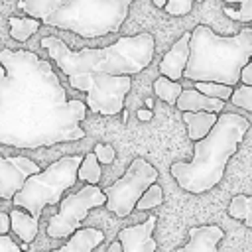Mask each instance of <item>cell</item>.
Here are the masks:
<instances>
[{
  "mask_svg": "<svg viewBox=\"0 0 252 252\" xmlns=\"http://www.w3.org/2000/svg\"><path fill=\"white\" fill-rule=\"evenodd\" d=\"M8 24H10V35H12V39H16V41H28L39 30L41 20L39 18H33V16H24V18L10 16L8 18Z\"/></svg>",
  "mask_w": 252,
  "mask_h": 252,
  "instance_id": "18",
  "label": "cell"
},
{
  "mask_svg": "<svg viewBox=\"0 0 252 252\" xmlns=\"http://www.w3.org/2000/svg\"><path fill=\"white\" fill-rule=\"evenodd\" d=\"M8 230H10V215L0 213V234H8Z\"/></svg>",
  "mask_w": 252,
  "mask_h": 252,
  "instance_id": "31",
  "label": "cell"
},
{
  "mask_svg": "<svg viewBox=\"0 0 252 252\" xmlns=\"http://www.w3.org/2000/svg\"><path fill=\"white\" fill-rule=\"evenodd\" d=\"M106 203V193L96 183H87L77 193H71L59 201V211L47 220V236L67 238L71 236L81 222L87 219L91 209L102 207Z\"/></svg>",
  "mask_w": 252,
  "mask_h": 252,
  "instance_id": "9",
  "label": "cell"
},
{
  "mask_svg": "<svg viewBox=\"0 0 252 252\" xmlns=\"http://www.w3.org/2000/svg\"><path fill=\"white\" fill-rule=\"evenodd\" d=\"M122 120H124V122L128 120V110H124V108H122Z\"/></svg>",
  "mask_w": 252,
  "mask_h": 252,
  "instance_id": "36",
  "label": "cell"
},
{
  "mask_svg": "<svg viewBox=\"0 0 252 252\" xmlns=\"http://www.w3.org/2000/svg\"><path fill=\"white\" fill-rule=\"evenodd\" d=\"M228 215L252 228V195H234L228 205Z\"/></svg>",
  "mask_w": 252,
  "mask_h": 252,
  "instance_id": "19",
  "label": "cell"
},
{
  "mask_svg": "<svg viewBox=\"0 0 252 252\" xmlns=\"http://www.w3.org/2000/svg\"><path fill=\"white\" fill-rule=\"evenodd\" d=\"M230 102L238 108H244V110H250L252 112V85H238L236 89H232V94H230Z\"/></svg>",
  "mask_w": 252,
  "mask_h": 252,
  "instance_id": "26",
  "label": "cell"
},
{
  "mask_svg": "<svg viewBox=\"0 0 252 252\" xmlns=\"http://www.w3.org/2000/svg\"><path fill=\"white\" fill-rule=\"evenodd\" d=\"M199 2H201V0H199Z\"/></svg>",
  "mask_w": 252,
  "mask_h": 252,
  "instance_id": "37",
  "label": "cell"
},
{
  "mask_svg": "<svg viewBox=\"0 0 252 252\" xmlns=\"http://www.w3.org/2000/svg\"><path fill=\"white\" fill-rule=\"evenodd\" d=\"M250 122L236 112H222L211 132L195 140L193 158L189 161L171 163L169 171L177 185L193 195L205 193L220 183L228 159L236 154Z\"/></svg>",
  "mask_w": 252,
  "mask_h": 252,
  "instance_id": "2",
  "label": "cell"
},
{
  "mask_svg": "<svg viewBox=\"0 0 252 252\" xmlns=\"http://www.w3.org/2000/svg\"><path fill=\"white\" fill-rule=\"evenodd\" d=\"M108 252H122V242L118 240V242H112L110 246H108Z\"/></svg>",
  "mask_w": 252,
  "mask_h": 252,
  "instance_id": "33",
  "label": "cell"
},
{
  "mask_svg": "<svg viewBox=\"0 0 252 252\" xmlns=\"http://www.w3.org/2000/svg\"><path fill=\"white\" fill-rule=\"evenodd\" d=\"M79 179L85 181V183H98L100 177H102V171H100V161L98 158L93 154H87L83 156V161L79 165V171H77Z\"/></svg>",
  "mask_w": 252,
  "mask_h": 252,
  "instance_id": "22",
  "label": "cell"
},
{
  "mask_svg": "<svg viewBox=\"0 0 252 252\" xmlns=\"http://www.w3.org/2000/svg\"><path fill=\"white\" fill-rule=\"evenodd\" d=\"M65 0H20L18 2V8L24 10L28 16H33V18H43L47 16L49 12H53L57 6H61Z\"/></svg>",
  "mask_w": 252,
  "mask_h": 252,
  "instance_id": "21",
  "label": "cell"
},
{
  "mask_svg": "<svg viewBox=\"0 0 252 252\" xmlns=\"http://www.w3.org/2000/svg\"><path fill=\"white\" fill-rule=\"evenodd\" d=\"M41 47L63 75L83 71H102L112 75H136L146 69L156 51L154 35L142 32L138 35H122L106 47H83L73 51L67 43L55 35L41 39Z\"/></svg>",
  "mask_w": 252,
  "mask_h": 252,
  "instance_id": "3",
  "label": "cell"
},
{
  "mask_svg": "<svg viewBox=\"0 0 252 252\" xmlns=\"http://www.w3.org/2000/svg\"><path fill=\"white\" fill-rule=\"evenodd\" d=\"M219 118V112H211V110H197V112H191V110H185L183 112V122L187 124V134H189V140H201L205 138L211 128L215 126Z\"/></svg>",
  "mask_w": 252,
  "mask_h": 252,
  "instance_id": "17",
  "label": "cell"
},
{
  "mask_svg": "<svg viewBox=\"0 0 252 252\" xmlns=\"http://www.w3.org/2000/svg\"><path fill=\"white\" fill-rule=\"evenodd\" d=\"M175 106L185 112V110H191V112H197V110H211V112H220L224 108V100L222 98H215V96H209L205 93H201L199 89H183L175 100Z\"/></svg>",
  "mask_w": 252,
  "mask_h": 252,
  "instance_id": "14",
  "label": "cell"
},
{
  "mask_svg": "<svg viewBox=\"0 0 252 252\" xmlns=\"http://www.w3.org/2000/svg\"><path fill=\"white\" fill-rule=\"evenodd\" d=\"M146 106L148 108H154V98H146Z\"/></svg>",
  "mask_w": 252,
  "mask_h": 252,
  "instance_id": "35",
  "label": "cell"
},
{
  "mask_svg": "<svg viewBox=\"0 0 252 252\" xmlns=\"http://www.w3.org/2000/svg\"><path fill=\"white\" fill-rule=\"evenodd\" d=\"M193 2L195 0H167L163 10L169 14V16H185L191 12L193 8Z\"/></svg>",
  "mask_w": 252,
  "mask_h": 252,
  "instance_id": "27",
  "label": "cell"
},
{
  "mask_svg": "<svg viewBox=\"0 0 252 252\" xmlns=\"http://www.w3.org/2000/svg\"><path fill=\"white\" fill-rule=\"evenodd\" d=\"M94 156L98 158L100 163L110 165L114 161V148L110 144H96L94 146Z\"/></svg>",
  "mask_w": 252,
  "mask_h": 252,
  "instance_id": "28",
  "label": "cell"
},
{
  "mask_svg": "<svg viewBox=\"0 0 252 252\" xmlns=\"http://www.w3.org/2000/svg\"><path fill=\"white\" fill-rule=\"evenodd\" d=\"M39 165L24 156H0V199H12L24 185V181L37 173Z\"/></svg>",
  "mask_w": 252,
  "mask_h": 252,
  "instance_id": "10",
  "label": "cell"
},
{
  "mask_svg": "<svg viewBox=\"0 0 252 252\" xmlns=\"http://www.w3.org/2000/svg\"><path fill=\"white\" fill-rule=\"evenodd\" d=\"M252 57V28H242L236 35H219L199 24L191 32L189 59L183 71L191 81H219L236 87L242 67Z\"/></svg>",
  "mask_w": 252,
  "mask_h": 252,
  "instance_id": "4",
  "label": "cell"
},
{
  "mask_svg": "<svg viewBox=\"0 0 252 252\" xmlns=\"http://www.w3.org/2000/svg\"><path fill=\"white\" fill-rule=\"evenodd\" d=\"M10 230L22 240V242H33L39 230V219H35L26 209H14L10 211Z\"/></svg>",
  "mask_w": 252,
  "mask_h": 252,
  "instance_id": "16",
  "label": "cell"
},
{
  "mask_svg": "<svg viewBox=\"0 0 252 252\" xmlns=\"http://www.w3.org/2000/svg\"><path fill=\"white\" fill-rule=\"evenodd\" d=\"M81 161L83 158L79 156H67L49 163L45 169L32 173L24 181L22 189L12 197V203L39 219L45 207L59 205L63 193L77 183V171Z\"/></svg>",
  "mask_w": 252,
  "mask_h": 252,
  "instance_id": "6",
  "label": "cell"
},
{
  "mask_svg": "<svg viewBox=\"0 0 252 252\" xmlns=\"http://www.w3.org/2000/svg\"><path fill=\"white\" fill-rule=\"evenodd\" d=\"M224 232L219 224H203L189 228V242L177 252H217V244L222 240Z\"/></svg>",
  "mask_w": 252,
  "mask_h": 252,
  "instance_id": "13",
  "label": "cell"
},
{
  "mask_svg": "<svg viewBox=\"0 0 252 252\" xmlns=\"http://www.w3.org/2000/svg\"><path fill=\"white\" fill-rule=\"evenodd\" d=\"M195 89L222 100H230V94H232V85H224L219 81H195Z\"/></svg>",
  "mask_w": 252,
  "mask_h": 252,
  "instance_id": "23",
  "label": "cell"
},
{
  "mask_svg": "<svg viewBox=\"0 0 252 252\" xmlns=\"http://www.w3.org/2000/svg\"><path fill=\"white\" fill-rule=\"evenodd\" d=\"M161 201H163V189H161V187L158 185V181H156V183H152V185L142 193V197H140L138 203H136V209H138V211H150V209L161 205Z\"/></svg>",
  "mask_w": 252,
  "mask_h": 252,
  "instance_id": "24",
  "label": "cell"
},
{
  "mask_svg": "<svg viewBox=\"0 0 252 252\" xmlns=\"http://www.w3.org/2000/svg\"><path fill=\"white\" fill-rule=\"evenodd\" d=\"M73 89L87 93V106L93 112L114 116L122 112L124 98L132 87L130 75H112L102 71H83L67 75Z\"/></svg>",
  "mask_w": 252,
  "mask_h": 252,
  "instance_id": "7",
  "label": "cell"
},
{
  "mask_svg": "<svg viewBox=\"0 0 252 252\" xmlns=\"http://www.w3.org/2000/svg\"><path fill=\"white\" fill-rule=\"evenodd\" d=\"M152 2H154V4H156V6H158V8H163V6H165V2H167V0H152Z\"/></svg>",
  "mask_w": 252,
  "mask_h": 252,
  "instance_id": "34",
  "label": "cell"
},
{
  "mask_svg": "<svg viewBox=\"0 0 252 252\" xmlns=\"http://www.w3.org/2000/svg\"><path fill=\"white\" fill-rule=\"evenodd\" d=\"M104 240V232L100 228H94V226H85V228H77L67 244H63L59 248V252H91L94 250L96 246H100Z\"/></svg>",
  "mask_w": 252,
  "mask_h": 252,
  "instance_id": "15",
  "label": "cell"
},
{
  "mask_svg": "<svg viewBox=\"0 0 252 252\" xmlns=\"http://www.w3.org/2000/svg\"><path fill=\"white\" fill-rule=\"evenodd\" d=\"M156 181H158V169L152 163H148L144 158H134L126 173L104 189L106 193L104 207L116 217L124 219L136 209V203L142 197V193Z\"/></svg>",
  "mask_w": 252,
  "mask_h": 252,
  "instance_id": "8",
  "label": "cell"
},
{
  "mask_svg": "<svg viewBox=\"0 0 252 252\" xmlns=\"http://www.w3.org/2000/svg\"><path fill=\"white\" fill-rule=\"evenodd\" d=\"M152 118H154V110H152V108H140V110H138V120L148 122V120H152Z\"/></svg>",
  "mask_w": 252,
  "mask_h": 252,
  "instance_id": "32",
  "label": "cell"
},
{
  "mask_svg": "<svg viewBox=\"0 0 252 252\" xmlns=\"http://www.w3.org/2000/svg\"><path fill=\"white\" fill-rule=\"evenodd\" d=\"M132 0H65L41 24L93 39L114 33L128 18Z\"/></svg>",
  "mask_w": 252,
  "mask_h": 252,
  "instance_id": "5",
  "label": "cell"
},
{
  "mask_svg": "<svg viewBox=\"0 0 252 252\" xmlns=\"http://www.w3.org/2000/svg\"><path fill=\"white\" fill-rule=\"evenodd\" d=\"M156 217L150 215L144 222L126 226L118 232V240L122 242V252H154L158 250V242L152 232L156 228Z\"/></svg>",
  "mask_w": 252,
  "mask_h": 252,
  "instance_id": "11",
  "label": "cell"
},
{
  "mask_svg": "<svg viewBox=\"0 0 252 252\" xmlns=\"http://www.w3.org/2000/svg\"><path fill=\"white\" fill-rule=\"evenodd\" d=\"M181 91H183V87L177 81H173V79H169L165 75H159L154 81V93L158 94V98H161L167 104H175V100H177Z\"/></svg>",
  "mask_w": 252,
  "mask_h": 252,
  "instance_id": "20",
  "label": "cell"
},
{
  "mask_svg": "<svg viewBox=\"0 0 252 252\" xmlns=\"http://www.w3.org/2000/svg\"><path fill=\"white\" fill-rule=\"evenodd\" d=\"M20 250H22V246L16 244L10 236L0 234V252H20Z\"/></svg>",
  "mask_w": 252,
  "mask_h": 252,
  "instance_id": "29",
  "label": "cell"
},
{
  "mask_svg": "<svg viewBox=\"0 0 252 252\" xmlns=\"http://www.w3.org/2000/svg\"><path fill=\"white\" fill-rule=\"evenodd\" d=\"M189 39H191V32H183L181 37L161 57V63H159V73L161 75H165L173 81L183 77L187 59H189Z\"/></svg>",
  "mask_w": 252,
  "mask_h": 252,
  "instance_id": "12",
  "label": "cell"
},
{
  "mask_svg": "<svg viewBox=\"0 0 252 252\" xmlns=\"http://www.w3.org/2000/svg\"><path fill=\"white\" fill-rule=\"evenodd\" d=\"M87 102L69 100L47 59L28 49L0 51V144L37 150L87 136Z\"/></svg>",
  "mask_w": 252,
  "mask_h": 252,
  "instance_id": "1",
  "label": "cell"
},
{
  "mask_svg": "<svg viewBox=\"0 0 252 252\" xmlns=\"http://www.w3.org/2000/svg\"><path fill=\"white\" fill-rule=\"evenodd\" d=\"M226 4H238V10L226 6L224 8V14L230 18V20H236V22H242V24H248L252 22V0H222Z\"/></svg>",
  "mask_w": 252,
  "mask_h": 252,
  "instance_id": "25",
  "label": "cell"
},
{
  "mask_svg": "<svg viewBox=\"0 0 252 252\" xmlns=\"http://www.w3.org/2000/svg\"><path fill=\"white\" fill-rule=\"evenodd\" d=\"M240 81H242V83H246V85H252V57H250V61H248V63L242 67Z\"/></svg>",
  "mask_w": 252,
  "mask_h": 252,
  "instance_id": "30",
  "label": "cell"
}]
</instances>
